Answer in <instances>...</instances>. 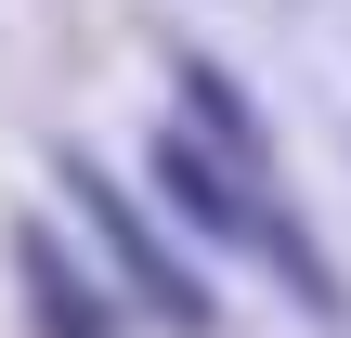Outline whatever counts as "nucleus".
<instances>
[{
  "label": "nucleus",
  "instance_id": "f257e3e1",
  "mask_svg": "<svg viewBox=\"0 0 351 338\" xmlns=\"http://www.w3.org/2000/svg\"><path fill=\"white\" fill-rule=\"evenodd\" d=\"M65 195L91 208V248H104V261H117V274L143 287V313H169V326H208V287H195V274H182V261H169L156 234H143V208H130V195H117V182L91 169V156H65Z\"/></svg>",
  "mask_w": 351,
  "mask_h": 338
},
{
  "label": "nucleus",
  "instance_id": "f03ea898",
  "mask_svg": "<svg viewBox=\"0 0 351 338\" xmlns=\"http://www.w3.org/2000/svg\"><path fill=\"white\" fill-rule=\"evenodd\" d=\"M26 287H39V326H52V338H117L104 287H78V274H65V248H52L39 221H26Z\"/></svg>",
  "mask_w": 351,
  "mask_h": 338
}]
</instances>
